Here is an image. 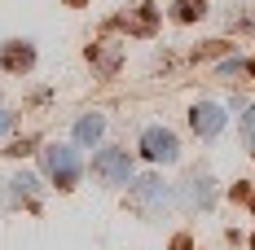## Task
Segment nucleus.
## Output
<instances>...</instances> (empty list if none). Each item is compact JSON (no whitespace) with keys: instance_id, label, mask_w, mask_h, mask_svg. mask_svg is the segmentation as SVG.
Returning a JSON list of instances; mask_svg holds the SVG:
<instances>
[{"instance_id":"obj_1","label":"nucleus","mask_w":255,"mask_h":250,"mask_svg":"<svg viewBox=\"0 0 255 250\" xmlns=\"http://www.w3.org/2000/svg\"><path fill=\"white\" fill-rule=\"evenodd\" d=\"M44 163H49L53 180H57L62 189H71V184L79 180V158H75V150H66V145H53V150L44 154Z\"/></svg>"},{"instance_id":"obj_2","label":"nucleus","mask_w":255,"mask_h":250,"mask_svg":"<svg viewBox=\"0 0 255 250\" xmlns=\"http://www.w3.org/2000/svg\"><path fill=\"white\" fill-rule=\"evenodd\" d=\"M141 150L150 163H172L176 158V136L167 132V127H150L145 136H141Z\"/></svg>"},{"instance_id":"obj_3","label":"nucleus","mask_w":255,"mask_h":250,"mask_svg":"<svg viewBox=\"0 0 255 250\" xmlns=\"http://www.w3.org/2000/svg\"><path fill=\"white\" fill-rule=\"evenodd\" d=\"M93 171L106 175L110 184H128V175H132V163H128V154H119V150H102L97 158H93Z\"/></svg>"},{"instance_id":"obj_4","label":"nucleus","mask_w":255,"mask_h":250,"mask_svg":"<svg viewBox=\"0 0 255 250\" xmlns=\"http://www.w3.org/2000/svg\"><path fill=\"white\" fill-rule=\"evenodd\" d=\"M189 123H194L198 136H216V132L225 127V110H220V105H211V101H203V105H194V110H189Z\"/></svg>"},{"instance_id":"obj_5","label":"nucleus","mask_w":255,"mask_h":250,"mask_svg":"<svg viewBox=\"0 0 255 250\" xmlns=\"http://www.w3.org/2000/svg\"><path fill=\"white\" fill-rule=\"evenodd\" d=\"M4 66L9 71H31V62H35V53H31V44H4Z\"/></svg>"},{"instance_id":"obj_6","label":"nucleus","mask_w":255,"mask_h":250,"mask_svg":"<svg viewBox=\"0 0 255 250\" xmlns=\"http://www.w3.org/2000/svg\"><path fill=\"white\" fill-rule=\"evenodd\" d=\"M203 4H207V0H176V22H194V18H203Z\"/></svg>"},{"instance_id":"obj_7","label":"nucleus","mask_w":255,"mask_h":250,"mask_svg":"<svg viewBox=\"0 0 255 250\" xmlns=\"http://www.w3.org/2000/svg\"><path fill=\"white\" fill-rule=\"evenodd\" d=\"M189 202H194V206H207V202H211V180H189Z\"/></svg>"},{"instance_id":"obj_8","label":"nucleus","mask_w":255,"mask_h":250,"mask_svg":"<svg viewBox=\"0 0 255 250\" xmlns=\"http://www.w3.org/2000/svg\"><path fill=\"white\" fill-rule=\"evenodd\" d=\"M75 136H79V145H88V141H97L102 136V119L93 114V119H84V123L75 127Z\"/></svg>"},{"instance_id":"obj_9","label":"nucleus","mask_w":255,"mask_h":250,"mask_svg":"<svg viewBox=\"0 0 255 250\" xmlns=\"http://www.w3.org/2000/svg\"><path fill=\"white\" fill-rule=\"evenodd\" d=\"M242 136H247V145H251V154H255V105H251V114L242 119Z\"/></svg>"},{"instance_id":"obj_10","label":"nucleus","mask_w":255,"mask_h":250,"mask_svg":"<svg viewBox=\"0 0 255 250\" xmlns=\"http://www.w3.org/2000/svg\"><path fill=\"white\" fill-rule=\"evenodd\" d=\"M9 123H13V114H4V110H0V132H4Z\"/></svg>"},{"instance_id":"obj_11","label":"nucleus","mask_w":255,"mask_h":250,"mask_svg":"<svg viewBox=\"0 0 255 250\" xmlns=\"http://www.w3.org/2000/svg\"><path fill=\"white\" fill-rule=\"evenodd\" d=\"M71 4H84V0H71Z\"/></svg>"}]
</instances>
